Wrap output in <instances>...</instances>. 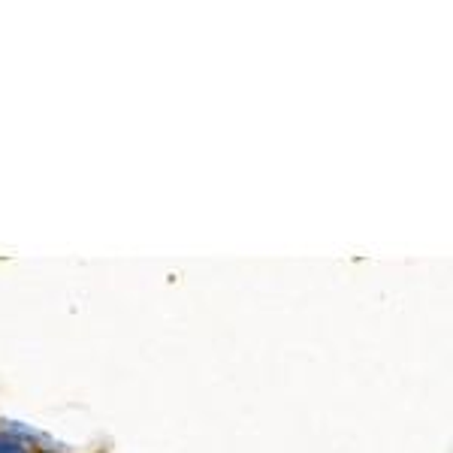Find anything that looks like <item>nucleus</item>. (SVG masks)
Wrapping results in <instances>:
<instances>
[{
  "label": "nucleus",
  "mask_w": 453,
  "mask_h": 453,
  "mask_svg": "<svg viewBox=\"0 0 453 453\" xmlns=\"http://www.w3.org/2000/svg\"><path fill=\"white\" fill-rule=\"evenodd\" d=\"M0 453H28L19 442H12V438H6V435H0Z\"/></svg>",
  "instance_id": "1"
}]
</instances>
